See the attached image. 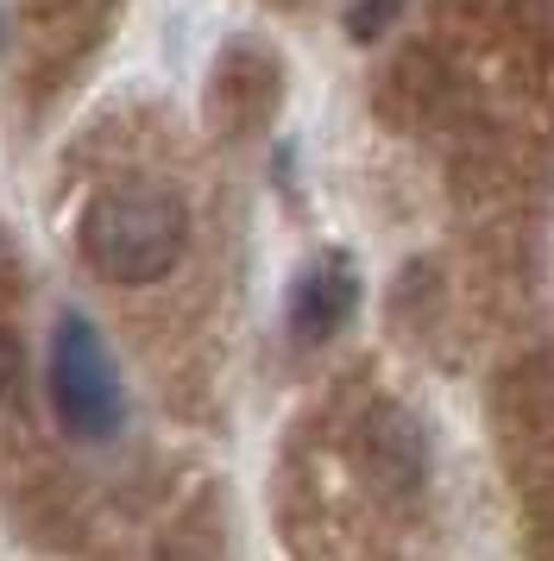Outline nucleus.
<instances>
[{"mask_svg":"<svg viewBox=\"0 0 554 561\" xmlns=\"http://www.w3.org/2000/svg\"><path fill=\"white\" fill-rule=\"evenodd\" d=\"M76 247L107 284H158L189 247V208L164 183H114L82 208Z\"/></svg>","mask_w":554,"mask_h":561,"instance_id":"1","label":"nucleus"},{"mask_svg":"<svg viewBox=\"0 0 554 561\" xmlns=\"http://www.w3.org/2000/svg\"><path fill=\"white\" fill-rule=\"evenodd\" d=\"M45 385H50V416L70 442H107L126 416V391H120V366L107 354L101 329L82 309H64L50 322V359H45Z\"/></svg>","mask_w":554,"mask_h":561,"instance_id":"2","label":"nucleus"},{"mask_svg":"<svg viewBox=\"0 0 554 561\" xmlns=\"http://www.w3.org/2000/svg\"><path fill=\"white\" fill-rule=\"evenodd\" d=\"M353 309H359V272L334 247V253L309 259L297 272V284H290V341L297 347H322V341H334L353 322Z\"/></svg>","mask_w":554,"mask_h":561,"instance_id":"3","label":"nucleus"},{"mask_svg":"<svg viewBox=\"0 0 554 561\" xmlns=\"http://www.w3.org/2000/svg\"><path fill=\"white\" fill-rule=\"evenodd\" d=\"M397 7L403 0H353V13H347V32L366 45V38H378V32L397 20Z\"/></svg>","mask_w":554,"mask_h":561,"instance_id":"4","label":"nucleus"}]
</instances>
